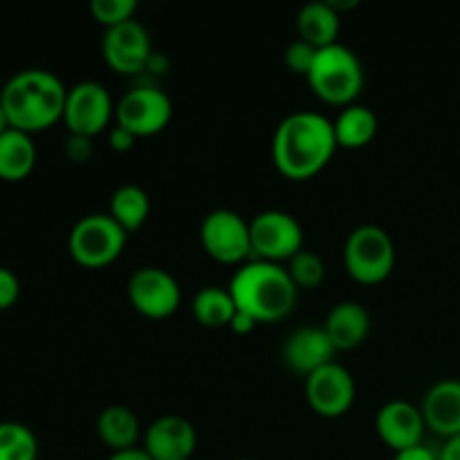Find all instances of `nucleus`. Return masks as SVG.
Segmentation results:
<instances>
[{"mask_svg":"<svg viewBox=\"0 0 460 460\" xmlns=\"http://www.w3.org/2000/svg\"><path fill=\"white\" fill-rule=\"evenodd\" d=\"M103 61L117 75H139L146 72L153 58L151 36L139 21L121 22L106 30L102 40Z\"/></svg>","mask_w":460,"mask_h":460,"instance_id":"11","label":"nucleus"},{"mask_svg":"<svg viewBox=\"0 0 460 460\" xmlns=\"http://www.w3.org/2000/svg\"><path fill=\"white\" fill-rule=\"evenodd\" d=\"M335 346L323 326H304L292 332L283 346V362L296 376H313L326 364L335 362Z\"/></svg>","mask_w":460,"mask_h":460,"instance_id":"16","label":"nucleus"},{"mask_svg":"<svg viewBox=\"0 0 460 460\" xmlns=\"http://www.w3.org/2000/svg\"><path fill=\"white\" fill-rule=\"evenodd\" d=\"M130 305L148 319H166L180 308V283L162 268H139L128 281Z\"/></svg>","mask_w":460,"mask_h":460,"instance_id":"12","label":"nucleus"},{"mask_svg":"<svg viewBox=\"0 0 460 460\" xmlns=\"http://www.w3.org/2000/svg\"><path fill=\"white\" fill-rule=\"evenodd\" d=\"M317 52H319L317 48H313V45L305 43V40L296 39L286 48V52H283V61H286L288 70L290 72L308 76L314 66V58H317Z\"/></svg>","mask_w":460,"mask_h":460,"instance_id":"28","label":"nucleus"},{"mask_svg":"<svg viewBox=\"0 0 460 460\" xmlns=\"http://www.w3.org/2000/svg\"><path fill=\"white\" fill-rule=\"evenodd\" d=\"M422 418L434 434L445 440L460 434V380H440L422 400Z\"/></svg>","mask_w":460,"mask_h":460,"instance_id":"17","label":"nucleus"},{"mask_svg":"<svg viewBox=\"0 0 460 460\" xmlns=\"http://www.w3.org/2000/svg\"><path fill=\"white\" fill-rule=\"evenodd\" d=\"M438 460H460V434L445 440L438 452Z\"/></svg>","mask_w":460,"mask_h":460,"instance_id":"34","label":"nucleus"},{"mask_svg":"<svg viewBox=\"0 0 460 460\" xmlns=\"http://www.w3.org/2000/svg\"><path fill=\"white\" fill-rule=\"evenodd\" d=\"M148 214H151V200H148L146 191L137 184H124L112 193L111 200V216L126 234L137 232L144 223H146Z\"/></svg>","mask_w":460,"mask_h":460,"instance_id":"23","label":"nucleus"},{"mask_svg":"<svg viewBox=\"0 0 460 460\" xmlns=\"http://www.w3.org/2000/svg\"><path fill=\"white\" fill-rule=\"evenodd\" d=\"M332 128H335L337 146L355 151V148H364L373 142V137L377 135V117L371 108L362 106V103H350L337 115Z\"/></svg>","mask_w":460,"mask_h":460,"instance_id":"22","label":"nucleus"},{"mask_svg":"<svg viewBox=\"0 0 460 460\" xmlns=\"http://www.w3.org/2000/svg\"><path fill=\"white\" fill-rule=\"evenodd\" d=\"M344 265L350 279L362 286L386 281L395 268V245L377 225L353 229L344 247Z\"/></svg>","mask_w":460,"mask_h":460,"instance_id":"5","label":"nucleus"},{"mask_svg":"<svg viewBox=\"0 0 460 460\" xmlns=\"http://www.w3.org/2000/svg\"><path fill=\"white\" fill-rule=\"evenodd\" d=\"M236 460H254V458H236Z\"/></svg>","mask_w":460,"mask_h":460,"instance_id":"37","label":"nucleus"},{"mask_svg":"<svg viewBox=\"0 0 460 460\" xmlns=\"http://www.w3.org/2000/svg\"><path fill=\"white\" fill-rule=\"evenodd\" d=\"M135 12H137V3L135 0H93L90 3V13L106 30L121 25V22L133 21Z\"/></svg>","mask_w":460,"mask_h":460,"instance_id":"27","label":"nucleus"},{"mask_svg":"<svg viewBox=\"0 0 460 460\" xmlns=\"http://www.w3.org/2000/svg\"><path fill=\"white\" fill-rule=\"evenodd\" d=\"M305 400L322 418H341L355 402V380L341 364L331 362L305 377Z\"/></svg>","mask_w":460,"mask_h":460,"instance_id":"13","label":"nucleus"},{"mask_svg":"<svg viewBox=\"0 0 460 460\" xmlns=\"http://www.w3.org/2000/svg\"><path fill=\"white\" fill-rule=\"evenodd\" d=\"M135 135L130 133V130H126L124 126H112L111 130H108V142H111V146H112V151H117V153H126V151H130V148L135 146Z\"/></svg>","mask_w":460,"mask_h":460,"instance_id":"31","label":"nucleus"},{"mask_svg":"<svg viewBox=\"0 0 460 460\" xmlns=\"http://www.w3.org/2000/svg\"><path fill=\"white\" fill-rule=\"evenodd\" d=\"M9 128H12V126H9V121H7V115H4L3 106H0V135H3V133H7Z\"/></svg>","mask_w":460,"mask_h":460,"instance_id":"36","label":"nucleus"},{"mask_svg":"<svg viewBox=\"0 0 460 460\" xmlns=\"http://www.w3.org/2000/svg\"><path fill=\"white\" fill-rule=\"evenodd\" d=\"M173 117V103L155 85H137L115 103V124L124 126L135 137L162 133Z\"/></svg>","mask_w":460,"mask_h":460,"instance_id":"8","label":"nucleus"},{"mask_svg":"<svg viewBox=\"0 0 460 460\" xmlns=\"http://www.w3.org/2000/svg\"><path fill=\"white\" fill-rule=\"evenodd\" d=\"M198 431L187 418L162 416L144 431V452L153 460H191Z\"/></svg>","mask_w":460,"mask_h":460,"instance_id":"14","label":"nucleus"},{"mask_svg":"<svg viewBox=\"0 0 460 460\" xmlns=\"http://www.w3.org/2000/svg\"><path fill=\"white\" fill-rule=\"evenodd\" d=\"M112 119H115V103L102 84L81 81L67 90L63 121L70 135L93 139L94 135L103 133Z\"/></svg>","mask_w":460,"mask_h":460,"instance_id":"9","label":"nucleus"},{"mask_svg":"<svg viewBox=\"0 0 460 460\" xmlns=\"http://www.w3.org/2000/svg\"><path fill=\"white\" fill-rule=\"evenodd\" d=\"M193 317L200 326L205 328H225L229 326L232 317L236 314V304H234V296L229 292V288H216L207 286L193 296Z\"/></svg>","mask_w":460,"mask_h":460,"instance_id":"24","label":"nucleus"},{"mask_svg":"<svg viewBox=\"0 0 460 460\" xmlns=\"http://www.w3.org/2000/svg\"><path fill=\"white\" fill-rule=\"evenodd\" d=\"M296 31L299 39L322 49L337 43L340 34V12L331 4V0H314L301 7L296 16Z\"/></svg>","mask_w":460,"mask_h":460,"instance_id":"19","label":"nucleus"},{"mask_svg":"<svg viewBox=\"0 0 460 460\" xmlns=\"http://www.w3.org/2000/svg\"><path fill=\"white\" fill-rule=\"evenodd\" d=\"M286 270L296 290H314L326 279V263L310 250H301L299 254L292 256Z\"/></svg>","mask_w":460,"mask_h":460,"instance_id":"26","label":"nucleus"},{"mask_svg":"<svg viewBox=\"0 0 460 460\" xmlns=\"http://www.w3.org/2000/svg\"><path fill=\"white\" fill-rule=\"evenodd\" d=\"M200 241L207 254L218 263L236 265L252 256L250 223L232 209L207 214L200 227Z\"/></svg>","mask_w":460,"mask_h":460,"instance_id":"10","label":"nucleus"},{"mask_svg":"<svg viewBox=\"0 0 460 460\" xmlns=\"http://www.w3.org/2000/svg\"><path fill=\"white\" fill-rule=\"evenodd\" d=\"M67 88L54 72L22 70L13 75L0 93V106L12 128L40 133L63 119Z\"/></svg>","mask_w":460,"mask_h":460,"instance_id":"2","label":"nucleus"},{"mask_svg":"<svg viewBox=\"0 0 460 460\" xmlns=\"http://www.w3.org/2000/svg\"><path fill=\"white\" fill-rule=\"evenodd\" d=\"M126 238H128V234L111 216L90 214L84 216L72 227L70 238H67V250H70L75 263H79L81 268L99 270L119 259L126 247Z\"/></svg>","mask_w":460,"mask_h":460,"instance_id":"6","label":"nucleus"},{"mask_svg":"<svg viewBox=\"0 0 460 460\" xmlns=\"http://www.w3.org/2000/svg\"><path fill=\"white\" fill-rule=\"evenodd\" d=\"M305 79L313 93L326 103L350 106L362 93L364 70L353 49L335 43L319 49L313 70Z\"/></svg>","mask_w":460,"mask_h":460,"instance_id":"4","label":"nucleus"},{"mask_svg":"<svg viewBox=\"0 0 460 460\" xmlns=\"http://www.w3.org/2000/svg\"><path fill=\"white\" fill-rule=\"evenodd\" d=\"M229 328H232V332H236V335H250L256 328V319L250 317L247 313H243V310H236V314H234L232 322H229Z\"/></svg>","mask_w":460,"mask_h":460,"instance_id":"33","label":"nucleus"},{"mask_svg":"<svg viewBox=\"0 0 460 460\" xmlns=\"http://www.w3.org/2000/svg\"><path fill=\"white\" fill-rule=\"evenodd\" d=\"M323 331L331 337L335 350H353L364 344L371 331V314L358 301H341L328 313Z\"/></svg>","mask_w":460,"mask_h":460,"instance_id":"18","label":"nucleus"},{"mask_svg":"<svg viewBox=\"0 0 460 460\" xmlns=\"http://www.w3.org/2000/svg\"><path fill=\"white\" fill-rule=\"evenodd\" d=\"M66 153L72 162L81 164V162H88L93 155V144L88 137H79V135H70L66 144Z\"/></svg>","mask_w":460,"mask_h":460,"instance_id":"30","label":"nucleus"},{"mask_svg":"<svg viewBox=\"0 0 460 460\" xmlns=\"http://www.w3.org/2000/svg\"><path fill=\"white\" fill-rule=\"evenodd\" d=\"M332 121L319 112H292L272 139V160L279 173L288 180H310L326 169L337 151Z\"/></svg>","mask_w":460,"mask_h":460,"instance_id":"1","label":"nucleus"},{"mask_svg":"<svg viewBox=\"0 0 460 460\" xmlns=\"http://www.w3.org/2000/svg\"><path fill=\"white\" fill-rule=\"evenodd\" d=\"M394 460H438V454L434 449H429L427 445H416V447L402 449V452H395Z\"/></svg>","mask_w":460,"mask_h":460,"instance_id":"32","label":"nucleus"},{"mask_svg":"<svg viewBox=\"0 0 460 460\" xmlns=\"http://www.w3.org/2000/svg\"><path fill=\"white\" fill-rule=\"evenodd\" d=\"M36 146L31 135L9 128L0 135V180L21 182L34 171Z\"/></svg>","mask_w":460,"mask_h":460,"instance_id":"20","label":"nucleus"},{"mask_svg":"<svg viewBox=\"0 0 460 460\" xmlns=\"http://www.w3.org/2000/svg\"><path fill=\"white\" fill-rule=\"evenodd\" d=\"M252 254L256 261L279 263L304 250V227L288 211H261L250 223Z\"/></svg>","mask_w":460,"mask_h":460,"instance_id":"7","label":"nucleus"},{"mask_svg":"<svg viewBox=\"0 0 460 460\" xmlns=\"http://www.w3.org/2000/svg\"><path fill=\"white\" fill-rule=\"evenodd\" d=\"M229 292L236 308L254 317L256 323H272L292 313L299 290L283 265L254 259L236 270Z\"/></svg>","mask_w":460,"mask_h":460,"instance_id":"3","label":"nucleus"},{"mask_svg":"<svg viewBox=\"0 0 460 460\" xmlns=\"http://www.w3.org/2000/svg\"><path fill=\"white\" fill-rule=\"evenodd\" d=\"M39 440L21 422H0V460H36Z\"/></svg>","mask_w":460,"mask_h":460,"instance_id":"25","label":"nucleus"},{"mask_svg":"<svg viewBox=\"0 0 460 460\" xmlns=\"http://www.w3.org/2000/svg\"><path fill=\"white\" fill-rule=\"evenodd\" d=\"M97 436L112 452H126V449L137 447L142 429H139L137 416L128 407L112 404L99 413Z\"/></svg>","mask_w":460,"mask_h":460,"instance_id":"21","label":"nucleus"},{"mask_svg":"<svg viewBox=\"0 0 460 460\" xmlns=\"http://www.w3.org/2000/svg\"><path fill=\"white\" fill-rule=\"evenodd\" d=\"M106 460H153L142 447L126 449V452H112Z\"/></svg>","mask_w":460,"mask_h":460,"instance_id":"35","label":"nucleus"},{"mask_svg":"<svg viewBox=\"0 0 460 460\" xmlns=\"http://www.w3.org/2000/svg\"><path fill=\"white\" fill-rule=\"evenodd\" d=\"M425 429L427 425L420 407H416L411 402H404V400L386 402L376 416L377 436L394 452H402V449L420 445Z\"/></svg>","mask_w":460,"mask_h":460,"instance_id":"15","label":"nucleus"},{"mask_svg":"<svg viewBox=\"0 0 460 460\" xmlns=\"http://www.w3.org/2000/svg\"><path fill=\"white\" fill-rule=\"evenodd\" d=\"M21 296L18 277L7 268H0V310H9Z\"/></svg>","mask_w":460,"mask_h":460,"instance_id":"29","label":"nucleus"}]
</instances>
